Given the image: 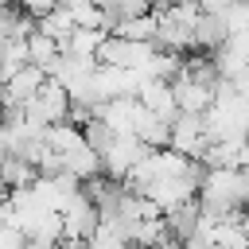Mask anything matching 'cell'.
Returning <instances> with one entry per match:
<instances>
[{"instance_id":"6da1fadb","label":"cell","mask_w":249,"mask_h":249,"mask_svg":"<svg viewBox=\"0 0 249 249\" xmlns=\"http://www.w3.org/2000/svg\"><path fill=\"white\" fill-rule=\"evenodd\" d=\"M47 82V74L39 70V66H19L8 82H4V101H16V105H23V101H31L35 93H39V86Z\"/></svg>"},{"instance_id":"7a4b0ae2","label":"cell","mask_w":249,"mask_h":249,"mask_svg":"<svg viewBox=\"0 0 249 249\" xmlns=\"http://www.w3.org/2000/svg\"><path fill=\"white\" fill-rule=\"evenodd\" d=\"M39 175H35V167L27 163V160H19V156H0V183L8 187V191H23V187H31Z\"/></svg>"},{"instance_id":"3957f363","label":"cell","mask_w":249,"mask_h":249,"mask_svg":"<svg viewBox=\"0 0 249 249\" xmlns=\"http://www.w3.org/2000/svg\"><path fill=\"white\" fill-rule=\"evenodd\" d=\"M62 171H66V175H74V179L82 183V179H89V175H97V171H101V160H97L86 144H78V148H70V152L62 156Z\"/></svg>"},{"instance_id":"277c9868","label":"cell","mask_w":249,"mask_h":249,"mask_svg":"<svg viewBox=\"0 0 249 249\" xmlns=\"http://www.w3.org/2000/svg\"><path fill=\"white\" fill-rule=\"evenodd\" d=\"M117 39H128V43H156V16H132V19H121L113 27Z\"/></svg>"},{"instance_id":"5b68a950","label":"cell","mask_w":249,"mask_h":249,"mask_svg":"<svg viewBox=\"0 0 249 249\" xmlns=\"http://www.w3.org/2000/svg\"><path fill=\"white\" fill-rule=\"evenodd\" d=\"M35 31L39 35H47V39H54L58 47L66 43V35L74 31V19H70V12L66 8H54V12H47V16H39L35 19Z\"/></svg>"},{"instance_id":"8992f818","label":"cell","mask_w":249,"mask_h":249,"mask_svg":"<svg viewBox=\"0 0 249 249\" xmlns=\"http://www.w3.org/2000/svg\"><path fill=\"white\" fill-rule=\"evenodd\" d=\"M16 8H19L27 19H39V16L54 12V8H58V0H16Z\"/></svg>"},{"instance_id":"52a82bcc","label":"cell","mask_w":249,"mask_h":249,"mask_svg":"<svg viewBox=\"0 0 249 249\" xmlns=\"http://www.w3.org/2000/svg\"><path fill=\"white\" fill-rule=\"evenodd\" d=\"M230 4H233V0H195V8H198L202 16H226Z\"/></svg>"},{"instance_id":"ba28073f","label":"cell","mask_w":249,"mask_h":249,"mask_svg":"<svg viewBox=\"0 0 249 249\" xmlns=\"http://www.w3.org/2000/svg\"><path fill=\"white\" fill-rule=\"evenodd\" d=\"M0 152H4V121H0Z\"/></svg>"},{"instance_id":"9c48e42d","label":"cell","mask_w":249,"mask_h":249,"mask_svg":"<svg viewBox=\"0 0 249 249\" xmlns=\"http://www.w3.org/2000/svg\"><path fill=\"white\" fill-rule=\"evenodd\" d=\"M0 105H4V86H0Z\"/></svg>"}]
</instances>
